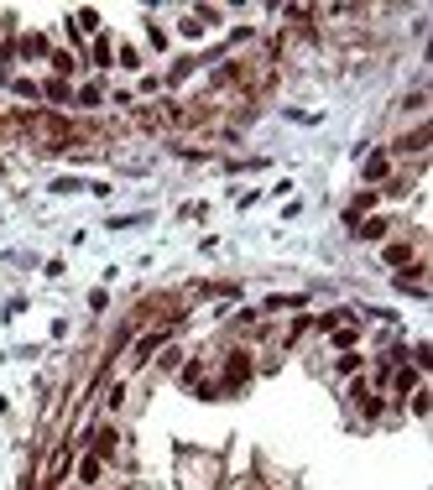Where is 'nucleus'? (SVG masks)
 Here are the masks:
<instances>
[{"label": "nucleus", "instance_id": "nucleus-21", "mask_svg": "<svg viewBox=\"0 0 433 490\" xmlns=\"http://www.w3.org/2000/svg\"><path fill=\"white\" fill-rule=\"evenodd\" d=\"M99 94H104V89H94V84H84V89H78V104H99Z\"/></svg>", "mask_w": 433, "mask_h": 490}, {"label": "nucleus", "instance_id": "nucleus-20", "mask_svg": "<svg viewBox=\"0 0 433 490\" xmlns=\"http://www.w3.org/2000/svg\"><path fill=\"white\" fill-rule=\"evenodd\" d=\"M115 58H121V68H136V63H141V52H136V47H121Z\"/></svg>", "mask_w": 433, "mask_h": 490}, {"label": "nucleus", "instance_id": "nucleus-22", "mask_svg": "<svg viewBox=\"0 0 433 490\" xmlns=\"http://www.w3.org/2000/svg\"><path fill=\"white\" fill-rule=\"evenodd\" d=\"M413 360H417V370H428V365H433V350H428V344H417V350H413Z\"/></svg>", "mask_w": 433, "mask_h": 490}, {"label": "nucleus", "instance_id": "nucleus-9", "mask_svg": "<svg viewBox=\"0 0 433 490\" xmlns=\"http://www.w3.org/2000/svg\"><path fill=\"white\" fill-rule=\"evenodd\" d=\"M391 386H397V391H417V365H408V370H391Z\"/></svg>", "mask_w": 433, "mask_h": 490}, {"label": "nucleus", "instance_id": "nucleus-16", "mask_svg": "<svg viewBox=\"0 0 433 490\" xmlns=\"http://www.w3.org/2000/svg\"><path fill=\"white\" fill-rule=\"evenodd\" d=\"M73 89H68V78H47V99H68Z\"/></svg>", "mask_w": 433, "mask_h": 490}, {"label": "nucleus", "instance_id": "nucleus-11", "mask_svg": "<svg viewBox=\"0 0 433 490\" xmlns=\"http://www.w3.org/2000/svg\"><path fill=\"white\" fill-rule=\"evenodd\" d=\"M386 157H391V152H376L371 162H365V178H371V183H382V178H386V167H391Z\"/></svg>", "mask_w": 433, "mask_h": 490}, {"label": "nucleus", "instance_id": "nucleus-15", "mask_svg": "<svg viewBox=\"0 0 433 490\" xmlns=\"http://www.w3.org/2000/svg\"><path fill=\"white\" fill-rule=\"evenodd\" d=\"M110 58H115V52H110V37L99 32V37H94V63H99V68H104V63H110Z\"/></svg>", "mask_w": 433, "mask_h": 490}, {"label": "nucleus", "instance_id": "nucleus-2", "mask_svg": "<svg viewBox=\"0 0 433 490\" xmlns=\"http://www.w3.org/2000/svg\"><path fill=\"white\" fill-rule=\"evenodd\" d=\"M382 256H386V267H397V271H402V267H413L417 245H413V240H391V245L382 250Z\"/></svg>", "mask_w": 433, "mask_h": 490}, {"label": "nucleus", "instance_id": "nucleus-18", "mask_svg": "<svg viewBox=\"0 0 433 490\" xmlns=\"http://www.w3.org/2000/svg\"><path fill=\"white\" fill-rule=\"evenodd\" d=\"M73 21H78V37H84V32H94V26H99V16H94V11H78Z\"/></svg>", "mask_w": 433, "mask_h": 490}, {"label": "nucleus", "instance_id": "nucleus-7", "mask_svg": "<svg viewBox=\"0 0 433 490\" xmlns=\"http://www.w3.org/2000/svg\"><path fill=\"white\" fill-rule=\"evenodd\" d=\"M21 52H26V58H47L52 47H47V37H42V32H32V37H21Z\"/></svg>", "mask_w": 433, "mask_h": 490}, {"label": "nucleus", "instance_id": "nucleus-12", "mask_svg": "<svg viewBox=\"0 0 433 490\" xmlns=\"http://www.w3.org/2000/svg\"><path fill=\"white\" fill-rule=\"evenodd\" d=\"M162 339H167V329H162V334H147V339L136 344V360H152V355L162 350Z\"/></svg>", "mask_w": 433, "mask_h": 490}, {"label": "nucleus", "instance_id": "nucleus-19", "mask_svg": "<svg viewBox=\"0 0 433 490\" xmlns=\"http://www.w3.org/2000/svg\"><path fill=\"white\" fill-rule=\"evenodd\" d=\"M47 58H52V68H58V78L73 73V58H68V52H47Z\"/></svg>", "mask_w": 433, "mask_h": 490}, {"label": "nucleus", "instance_id": "nucleus-5", "mask_svg": "<svg viewBox=\"0 0 433 490\" xmlns=\"http://www.w3.org/2000/svg\"><path fill=\"white\" fill-rule=\"evenodd\" d=\"M397 287H402V293H423V267H402L397 271Z\"/></svg>", "mask_w": 433, "mask_h": 490}, {"label": "nucleus", "instance_id": "nucleus-14", "mask_svg": "<svg viewBox=\"0 0 433 490\" xmlns=\"http://www.w3.org/2000/svg\"><path fill=\"white\" fill-rule=\"evenodd\" d=\"M382 235H386V219H365L360 224V240H382Z\"/></svg>", "mask_w": 433, "mask_h": 490}, {"label": "nucleus", "instance_id": "nucleus-8", "mask_svg": "<svg viewBox=\"0 0 433 490\" xmlns=\"http://www.w3.org/2000/svg\"><path fill=\"white\" fill-rule=\"evenodd\" d=\"M78 480H84V485L99 480V454H84V459H78Z\"/></svg>", "mask_w": 433, "mask_h": 490}, {"label": "nucleus", "instance_id": "nucleus-17", "mask_svg": "<svg viewBox=\"0 0 433 490\" xmlns=\"http://www.w3.org/2000/svg\"><path fill=\"white\" fill-rule=\"evenodd\" d=\"M355 370H360V355H355V350L339 355V376H355Z\"/></svg>", "mask_w": 433, "mask_h": 490}, {"label": "nucleus", "instance_id": "nucleus-4", "mask_svg": "<svg viewBox=\"0 0 433 490\" xmlns=\"http://www.w3.org/2000/svg\"><path fill=\"white\" fill-rule=\"evenodd\" d=\"M329 334H334V344H339V350H355V339H360V324L350 319V324H339V329H329Z\"/></svg>", "mask_w": 433, "mask_h": 490}, {"label": "nucleus", "instance_id": "nucleus-3", "mask_svg": "<svg viewBox=\"0 0 433 490\" xmlns=\"http://www.w3.org/2000/svg\"><path fill=\"white\" fill-rule=\"evenodd\" d=\"M428 141H433V125H417V130H408V136L397 141V147H402V152H423Z\"/></svg>", "mask_w": 433, "mask_h": 490}, {"label": "nucleus", "instance_id": "nucleus-6", "mask_svg": "<svg viewBox=\"0 0 433 490\" xmlns=\"http://www.w3.org/2000/svg\"><path fill=\"white\" fill-rule=\"evenodd\" d=\"M115 443H121V433H115V428H94V454H99V459L115 454Z\"/></svg>", "mask_w": 433, "mask_h": 490}, {"label": "nucleus", "instance_id": "nucleus-10", "mask_svg": "<svg viewBox=\"0 0 433 490\" xmlns=\"http://www.w3.org/2000/svg\"><path fill=\"white\" fill-rule=\"evenodd\" d=\"M355 396H360V412H365V417H382V407H386L382 396H371L365 386H355Z\"/></svg>", "mask_w": 433, "mask_h": 490}, {"label": "nucleus", "instance_id": "nucleus-1", "mask_svg": "<svg viewBox=\"0 0 433 490\" xmlns=\"http://www.w3.org/2000/svg\"><path fill=\"white\" fill-rule=\"evenodd\" d=\"M245 381H251V355H245V350H235L230 360H225V386H219V391H240Z\"/></svg>", "mask_w": 433, "mask_h": 490}, {"label": "nucleus", "instance_id": "nucleus-13", "mask_svg": "<svg viewBox=\"0 0 433 490\" xmlns=\"http://www.w3.org/2000/svg\"><path fill=\"white\" fill-rule=\"evenodd\" d=\"M365 209H376V193H360V198H355V204H350V214H345V219H350V224H355V219L365 214Z\"/></svg>", "mask_w": 433, "mask_h": 490}]
</instances>
